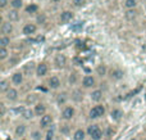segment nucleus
I'll return each instance as SVG.
<instances>
[{"mask_svg":"<svg viewBox=\"0 0 146 140\" xmlns=\"http://www.w3.org/2000/svg\"><path fill=\"white\" fill-rule=\"evenodd\" d=\"M46 73H48V66H46L45 63L37 64V67H36V75H37L38 77H42V76H45Z\"/></svg>","mask_w":146,"mask_h":140,"instance_id":"9d476101","label":"nucleus"},{"mask_svg":"<svg viewBox=\"0 0 146 140\" xmlns=\"http://www.w3.org/2000/svg\"><path fill=\"white\" fill-rule=\"evenodd\" d=\"M53 139H54V130H53V129H49L48 133H46L45 140H53Z\"/></svg>","mask_w":146,"mask_h":140,"instance_id":"72a5a7b5","label":"nucleus"},{"mask_svg":"<svg viewBox=\"0 0 146 140\" xmlns=\"http://www.w3.org/2000/svg\"><path fill=\"white\" fill-rule=\"evenodd\" d=\"M87 135L92 140H101L103 139V131L99 125H90L87 127Z\"/></svg>","mask_w":146,"mask_h":140,"instance_id":"f257e3e1","label":"nucleus"},{"mask_svg":"<svg viewBox=\"0 0 146 140\" xmlns=\"http://www.w3.org/2000/svg\"><path fill=\"white\" fill-rule=\"evenodd\" d=\"M31 138H32L33 140H41L42 139V135H41V131H32L31 133Z\"/></svg>","mask_w":146,"mask_h":140,"instance_id":"2f4dec72","label":"nucleus"},{"mask_svg":"<svg viewBox=\"0 0 146 140\" xmlns=\"http://www.w3.org/2000/svg\"><path fill=\"white\" fill-rule=\"evenodd\" d=\"M103 91H101V90H94L92 93H91L90 94V98H91V100H92V102H100L101 99H103Z\"/></svg>","mask_w":146,"mask_h":140,"instance_id":"dca6fc26","label":"nucleus"},{"mask_svg":"<svg viewBox=\"0 0 146 140\" xmlns=\"http://www.w3.org/2000/svg\"><path fill=\"white\" fill-rule=\"evenodd\" d=\"M36 30H37L36 25H33V23H27V25H25V27H23V33L27 36L32 35V33L36 32Z\"/></svg>","mask_w":146,"mask_h":140,"instance_id":"f8f14e48","label":"nucleus"},{"mask_svg":"<svg viewBox=\"0 0 146 140\" xmlns=\"http://www.w3.org/2000/svg\"><path fill=\"white\" fill-rule=\"evenodd\" d=\"M12 81H13V84H15V85H21L23 82V73L15 72V73L12 76Z\"/></svg>","mask_w":146,"mask_h":140,"instance_id":"412c9836","label":"nucleus"},{"mask_svg":"<svg viewBox=\"0 0 146 140\" xmlns=\"http://www.w3.org/2000/svg\"><path fill=\"white\" fill-rule=\"evenodd\" d=\"M21 140H26V139H21Z\"/></svg>","mask_w":146,"mask_h":140,"instance_id":"c03bdc74","label":"nucleus"},{"mask_svg":"<svg viewBox=\"0 0 146 140\" xmlns=\"http://www.w3.org/2000/svg\"><path fill=\"white\" fill-rule=\"evenodd\" d=\"M72 18H73V13L71 10H64L60 14V22L67 23V22H69V21H72Z\"/></svg>","mask_w":146,"mask_h":140,"instance_id":"4468645a","label":"nucleus"},{"mask_svg":"<svg viewBox=\"0 0 146 140\" xmlns=\"http://www.w3.org/2000/svg\"><path fill=\"white\" fill-rule=\"evenodd\" d=\"M8 57L7 48H0V59H5Z\"/></svg>","mask_w":146,"mask_h":140,"instance_id":"473e14b6","label":"nucleus"},{"mask_svg":"<svg viewBox=\"0 0 146 140\" xmlns=\"http://www.w3.org/2000/svg\"><path fill=\"white\" fill-rule=\"evenodd\" d=\"M35 100H36V98H35V95H32V97H31V95H28V97H27V103H33V102H35Z\"/></svg>","mask_w":146,"mask_h":140,"instance_id":"58836bf2","label":"nucleus"},{"mask_svg":"<svg viewBox=\"0 0 146 140\" xmlns=\"http://www.w3.org/2000/svg\"><path fill=\"white\" fill-rule=\"evenodd\" d=\"M124 15H126V19L127 21H133L135 18L137 17V12L135 9H128Z\"/></svg>","mask_w":146,"mask_h":140,"instance_id":"4be33fe9","label":"nucleus"},{"mask_svg":"<svg viewBox=\"0 0 146 140\" xmlns=\"http://www.w3.org/2000/svg\"><path fill=\"white\" fill-rule=\"evenodd\" d=\"M33 112H35V116H38V117H42V116L46 115V107L44 103H37V104L35 105V109H33Z\"/></svg>","mask_w":146,"mask_h":140,"instance_id":"423d86ee","label":"nucleus"},{"mask_svg":"<svg viewBox=\"0 0 146 140\" xmlns=\"http://www.w3.org/2000/svg\"><path fill=\"white\" fill-rule=\"evenodd\" d=\"M0 107H1V116L5 115V105L4 104H0Z\"/></svg>","mask_w":146,"mask_h":140,"instance_id":"79ce46f5","label":"nucleus"},{"mask_svg":"<svg viewBox=\"0 0 146 140\" xmlns=\"http://www.w3.org/2000/svg\"><path fill=\"white\" fill-rule=\"evenodd\" d=\"M48 85L50 89H58V87L60 86V80H59V77H56V76H51L48 81Z\"/></svg>","mask_w":146,"mask_h":140,"instance_id":"9b49d317","label":"nucleus"},{"mask_svg":"<svg viewBox=\"0 0 146 140\" xmlns=\"http://www.w3.org/2000/svg\"><path fill=\"white\" fill-rule=\"evenodd\" d=\"M104 115H105V107L100 105V104L92 107L90 109V112H88V117H90L91 120H98V118L103 117Z\"/></svg>","mask_w":146,"mask_h":140,"instance_id":"f03ea898","label":"nucleus"},{"mask_svg":"<svg viewBox=\"0 0 146 140\" xmlns=\"http://www.w3.org/2000/svg\"><path fill=\"white\" fill-rule=\"evenodd\" d=\"M53 125V116L51 115H45L40 118V126L41 129H48L49 126Z\"/></svg>","mask_w":146,"mask_h":140,"instance_id":"20e7f679","label":"nucleus"},{"mask_svg":"<svg viewBox=\"0 0 146 140\" xmlns=\"http://www.w3.org/2000/svg\"><path fill=\"white\" fill-rule=\"evenodd\" d=\"M85 138H86V131L82 130V129L76 130L74 134H73V140H85Z\"/></svg>","mask_w":146,"mask_h":140,"instance_id":"a211bd4d","label":"nucleus"},{"mask_svg":"<svg viewBox=\"0 0 146 140\" xmlns=\"http://www.w3.org/2000/svg\"><path fill=\"white\" fill-rule=\"evenodd\" d=\"M113 134H114V131L111 130V127H109V129H108V134H106V136H108V138H110V136L113 135Z\"/></svg>","mask_w":146,"mask_h":140,"instance_id":"a19ab883","label":"nucleus"},{"mask_svg":"<svg viewBox=\"0 0 146 140\" xmlns=\"http://www.w3.org/2000/svg\"><path fill=\"white\" fill-rule=\"evenodd\" d=\"M38 10V7L36 4H30L27 8H26V12L27 13H36Z\"/></svg>","mask_w":146,"mask_h":140,"instance_id":"7c9ffc66","label":"nucleus"},{"mask_svg":"<svg viewBox=\"0 0 146 140\" xmlns=\"http://www.w3.org/2000/svg\"><path fill=\"white\" fill-rule=\"evenodd\" d=\"M67 102V94L66 93H63V94H59L58 98H56V103H58L59 105H64Z\"/></svg>","mask_w":146,"mask_h":140,"instance_id":"b1692460","label":"nucleus"},{"mask_svg":"<svg viewBox=\"0 0 146 140\" xmlns=\"http://www.w3.org/2000/svg\"><path fill=\"white\" fill-rule=\"evenodd\" d=\"M60 133L64 134V135H67V134L69 133V126H68V125H63V126L60 127Z\"/></svg>","mask_w":146,"mask_h":140,"instance_id":"e433bc0d","label":"nucleus"},{"mask_svg":"<svg viewBox=\"0 0 146 140\" xmlns=\"http://www.w3.org/2000/svg\"><path fill=\"white\" fill-rule=\"evenodd\" d=\"M5 97H7V99L9 100V102H15V100L18 99V91L15 89H13V87H10V89L5 93Z\"/></svg>","mask_w":146,"mask_h":140,"instance_id":"1a4fd4ad","label":"nucleus"},{"mask_svg":"<svg viewBox=\"0 0 146 140\" xmlns=\"http://www.w3.org/2000/svg\"><path fill=\"white\" fill-rule=\"evenodd\" d=\"M45 21H46L45 14H41V15H38V17H37V22L38 23H45Z\"/></svg>","mask_w":146,"mask_h":140,"instance_id":"4c0bfd02","label":"nucleus"},{"mask_svg":"<svg viewBox=\"0 0 146 140\" xmlns=\"http://www.w3.org/2000/svg\"><path fill=\"white\" fill-rule=\"evenodd\" d=\"M8 4V0H0V8H5Z\"/></svg>","mask_w":146,"mask_h":140,"instance_id":"ea45409f","label":"nucleus"},{"mask_svg":"<svg viewBox=\"0 0 146 140\" xmlns=\"http://www.w3.org/2000/svg\"><path fill=\"white\" fill-rule=\"evenodd\" d=\"M82 97H83V95L81 94L80 90H76V91L72 94V99L76 100V102H80V100H82Z\"/></svg>","mask_w":146,"mask_h":140,"instance_id":"c85d7f7f","label":"nucleus"},{"mask_svg":"<svg viewBox=\"0 0 146 140\" xmlns=\"http://www.w3.org/2000/svg\"><path fill=\"white\" fill-rule=\"evenodd\" d=\"M33 68H35V63H33V62H30V63H27L25 66V73L31 75V73H32V71H33Z\"/></svg>","mask_w":146,"mask_h":140,"instance_id":"a878e982","label":"nucleus"},{"mask_svg":"<svg viewBox=\"0 0 146 140\" xmlns=\"http://www.w3.org/2000/svg\"><path fill=\"white\" fill-rule=\"evenodd\" d=\"M26 130H27V127H26V125H23V123H21V125H17V127H15V136H18V138H21V136H23L26 134Z\"/></svg>","mask_w":146,"mask_h":140,"instance_id":"6ab92c4d","label":"nucleus"},{"mask_svg":"<svg viewBox=\"0 0 146 140\" xmlns=\"http://www.w3.org/2000/svg\"><path fill=\"white\" fill-rule=\"evenodd\" d=\"M137 5V0H126L124 1V7L128 9H135V7Z\"/></svg>","mask_w":146,"mask_h":140,"instance_id":"bb28decb","label":"nucleus"},{"mask_svg":"<svg viewBox=\"0 0 146 140\" xmlns=\"http://www.w3.org/2000/svg\"><path fill=\"white\" fill-rule=\"evenodd\" d=\"M86 0H73V5L74 7H82V5H85Z\"/></svg>","mask_w":146,"mask_h":140,"instance_id":"c9c22d12","label":"nucleus"},{"mask_svg":"<svg viewBox=\"0 0 146 140\" xmlns=\"http://www.w3.org/2000/svg\"><path fill=\"white\" fill-rule=\"evenodd\" d=\"M0 30H1L3 36H7V35H9V33L13 32V26H12V23L10 22H3Z\"/></svg>","mask_w":146,"mask_h":140,"instance_id":"6e6552de","label":"nucleus"},{"mask_svg":"<svg viewBox=\"0 0 146 140\" xmlns=\"http://www.w3.org/2000/svg\"><path fill=\"white\" fill-rule=\"evenodd\" d=\"M53 1L54 3H58V1H60V0H53Z\"/></svg>","mask_w":146,"mask_h":140,"instance_id":"37998d69","label":"nucleus"},{"mask_svg":"<svg viewBox=\"0 0 146 140\" xmlns=\"http://www.w3.org/2000/svg\"><path fill=\"white\" fill-rule=\"evenodd\" d=\"M21 116H22L25 120H31V118L35 117V112H33L32 109H30V108H25L23 112L21 113Z\"/></svg>","mask_w":146,"mask_h":140,"instance_id":"aec40b11","label":"nucleus"},{"mask_svg":"<svg viewBox=\"0 0 146 140\" xmlns=\"http://www.w3.org/2000/svg\"><path fill=\"white\" fill-rule=\"evenodd\" d=\"M68 81H69V84H71V85H74L76 82H77V75H76V73H71Z\"/></svg>","mask_w":146,"mask_h":140,"instance_id":"f704fd0d","label":"nucleus"},{"mask_svg":"<svg viewBox=\"0 0 146 140\" xmlns=\"http://www.w3.org/2000/svg\"><path fill=\"white\" fill-rule=\"evenodd\" d=\"M124 76V72L122 69H113L110 72V79L111 80H122Z\"/></svg>","mask_w":146,"mask_h":140,"instance_id":"f3484780","label":"nucleus"},{"mask_svg":"<svg viewBox=\"0 0 146 140\" xmlns=\"http://www.w3.org/2000/svg\"><path fill=\"white\" fill-rule=\"evenodd\" d=\"M10 44V39L8 36H1L0 37V48H7Z\"/></svg>","mask_w":146,"mask_h":140,"instance_id":"393cba45","label":"nucleus"},{"mask_svg":"<svg viewBox=\"0 0 146 140\" xmlns=\"http://www.w3.org/2000/svg\"><path fill=\"white\" fill-rule=\"evenodd\" d=\"M74 113H76V111L73 107H66L63 109V112H62V118L66 121H69L74 117Z\"/></svg>","mask_w":146,"mask_h":140,"instance_id":"7ed1b4c3","label":"nucleus"},{"mask_svg":"<svg viewBox=\"0 0 146 140\" xmlns=\"http://www.w3.org/2000/svg\"><path fill=\"white\" fill-rule=\"evenodd\" d=\"M9 89H10L9 82H8L7 80H1V81H0V91H1V93H7Z\"/></svg>","mask_w":146,"mask_h":140,"instance_id":"5701e85b","label":"nucleus"},{"mask_svg":"<svg viewBox=\"0 0 146 140\" xmlns=\"http://www.w3.org/2000/svg\"><path fill=\"white\" fill-rule=\"evenodd\" d=\"M82 85L83 87H92L95 86V79L92 76H85L82 80Z\"/></svg>","mask_w":146,"mask_h":140,"instance_id":"2eb2a0df","label":"nucleus"},{"mask_svg":"<svg viewBox=\"0 0 146 140\" xmlns=\"http://www.w3.org/2000/svg\"><path fill=\"white\" fill-rule=\"evenodd\" d=\"M7 18L9 19V22H15V21L19 19V13L17 9H12L7 13Z\"/></svg>","mask_w":146,"mask_h":140,"instance_id":"ddd939ff","label":"nucleus"},{"mask_svg":"<svg viewBox=\"0 0 146 140\" xmlns=\"http://www.w3.org/2000/svg\"><path fill=\"white\" fill-rule=\"evenodd\" d=\"M55 64L58 68H64L67 64V58L64 54H58V55L55 57Z\"/></svg>","mask_w":146,"mask_h":140,"instance_id":"0eeeda50","label":"nucleus"},{"mask_svg":"<svg viewBox=\"0 0 146 140\" xmlns=\"http://www.w3.org/2000/svg\"><path fill=\"white\" fill-rule=\"evenodd\" d=\"M10 5H12L14 9H19V8L23 5V1L22 0H12V1H10Z\"/></svg>","mask_w":146,"mask_h":140,"instance_id":"c756f323","label":"nucleus"},{"mask_svg":"<svg viewBox=\"0 0 146 140\" xmlns=\"http://www.w3.org/2000/svg\"><path fill=\"white\" fill-rule=\"evenodd\" d=\"M96 72H98L99 76H105L106 75V67L104 64H100V66L96 68Z\"/></svg>","mask_w":146,"mask_h":140,"instance_id":"cd10ccee","label":"nucleus"},{"mask_svg":"<svg viewBox=\"0 0 146 140\" xmlns=\"http://www.w3.org/2000/svg\"><path fill=\"white\" fill-rule=\"evenodd\" d=\"M110 118L114 121V122H119V121L123 118V112H122L119 108H114L110 112Z\"/></svg>","mask_w":146,"mask_h":140,"instance_id":"39448f33","label":"nucleus"}]
</instances>
